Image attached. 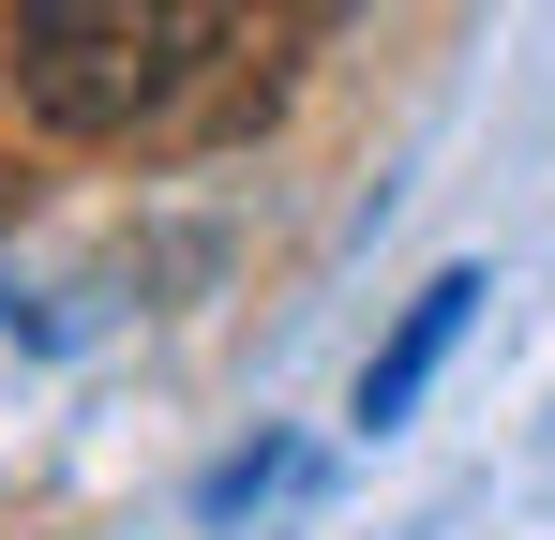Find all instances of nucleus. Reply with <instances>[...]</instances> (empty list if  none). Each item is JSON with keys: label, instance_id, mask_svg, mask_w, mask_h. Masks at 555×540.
Here are the masks:
<instances>
[{"label": "nucleus", "instance_id": "f03ea898", "mask_svg": "<svg viewBox=\"0 0 555 540\" xmlns=\"http://www.w3.org/2000/svg\"><path fill=\"white\" fill-rule=\"evenodd\" d=\"M465 316H480V270H436V285L405 300V331L361 360V436H390V421H405V406L436 390V360L465 346Z\"/></svg>", "mask_w": 555, "mask_h": 540}, {"label": "nucleus", "instance_id": "f257e3e1", "mask_svg": "<svg viewBox=\"0 0 555 540\" xmlns=\"http://www.w3.org/2000/svg\"><path fill=\"white\" fill-rule=\"evenodd\" d=\"M195 76V0H15V105L46 136H135Z\"/></svg>", "mask_w": 555, "mask_h": 540}, {"label": "nucleus", "instance_id": "7ed1b4c3", "mask_svg": "<svg viewBox=\"0 0 555 540\" xmlns=\"http://www.w3.org/2000/svg\"><path fill=\"white\" fill-rule=\"evenodd\" d=\"M331 15H346V0H241V30H256V61H300V46H315V30H331Z\"/></svg>", "mask_w": 555, "mask_h": 540}, {"label": "nucleus", "instance_id": "20e7f679", "mask_svg": "<svg viewBox=\"0 0 555 540\" xmlns=\"http://www.w3.org/2000/svg\"><path fill=\"white\" fill-rule=\"evenodd\" d=\"M256 496H285V450H241V465H210V511H256Z\"/></svg>", "mask_w": 555, "mask_h": 540}]
</instances>
